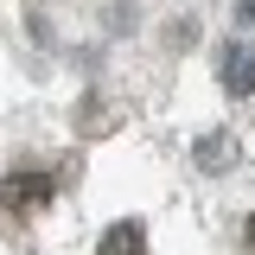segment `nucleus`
<instances>
[{"label": "nucleus", "mask_w": 255, "mask_h": 255, "mask_svg": "<svg viewBox=\"0 0 255 255\" xmlns=\"http://www.w3.org/2000/svg\"><path fill=\"white\" fill-rule=\"evenodd\" d=\"M217 83L230 96H255V38H230L217 51Z\"/></svg>", "instance_id": "nucleus-1"}, {"label": "nucleus", "mask_w": 255, "mask_h": 255, "mask_svg": "<svg viewBox=\"0 0 255 255\" xmlns=\"http://www.w3.org/2000/svg\"><path fill=\"white\" fill-rule=\"evenodd\" d=\"M51 179H45V172H26V166H19V172H6V185H0V198H6V211H13V217H32V211H45V204H51Z\"/></svg>", "instance_id": "nucleus-2"}, {"label": "nucleus", "mask_w": 255, "mask_h": 255, "mask_svg": "<svg viewBox=\"0 0 255 255\" xmlns=\"http://www.w3.org/2000/svg\"><path fill=\"white\" fill-rule=\"evenodd\" d=\"M96 255H147V230H140L134 217L109 223V230H102V249H96Z\"/></svg>", "instance_id": "nucleus-3"}, {"label": "nucleus", "mask_w": 255, "mask_h": 255, "mask_svg": "<svg viewBox=\"0 0 255 255\" xmlns=\"http://www.w3.org/2000/svg\"><path fill=\"white\" fill-rule=\"evenodd\" d=\"M198 166H204V172L230 166V140H223V134H204V140H198Z\"/></svg>", "instance_id": "nucleus-4"}, {"label": "nucleus", "mask_w": 255, "mask_h": 255, "mask_svg": "<svg viewBox=\"0 0 255 255\" xmlns=\"http://www.w3.org/2000/svg\"><path fill=\"white\" fill-rule=\"evenodd\" d=\"M166 38H172V45H179V51H185L191 38H198V26H191V19H172V32H166Z\"/></svg>", "instance_id": "nucleus-5"}, {"label": "nucleus", "mask_w": 255, "mask_h": 255, "mask_svg": "<svg viewBox=\"0 0 255 255\" xmlns=\"http://www.w3.org/2000/svg\"><path fill=\"white\" fill-rule=\"evenodd\" d=\"M236 26H255V0H236Z\"/></svg>", "instance_id": "nucleus-6"}, {"label": "nucleus", "mask_w": 255, "mask_h": 255, "mask_svg": "<svg viewBox=\"0 0 255 255\" xmlns=\"http://www.w3.org/2000/svg\"><path fill=\"white\" fill-rule=\"evenodd\" d=\"M243 236H249V255H255V211H249V223H243Z\"/></svg>", "instance_id": "nucleus-7"}]
</instances>
